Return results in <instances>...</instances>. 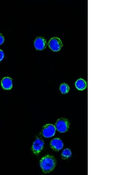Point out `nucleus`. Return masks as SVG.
<instances>
[{"mask_svg": "<svg viewBox=\"0 0 133 175\" xmlns=\"http://www.w3.org/2000/svg\"><path fill=\"white\" fill-rule=\"evenodd\" d=\"M4 53L2 50L0 49V62L4 58Z\"/></svg>", "mask_w": 133, "mask_h": 175, "instance_id": "obj_12", "label": "nucleus"}, {"mask_svg": "<svg viewBox=\"0 0 133 175\" xmlns=\"http://www.w3.org/2000/svg\"><path fill=\"white\" fill-rule=\"evenodd\" d=\"M47 45L46 41L42 37H37L35 41L34 45L37 50H42L45 49Z\"/></svg>", "mask_w": 133, "mask_h": 175, "instance_id": "obj_6", "label": "nucleus"}, {"mask_svg": "<svg viewBox=\"0 0 133 175\" xmlns=\"http://www.w3.org/2000/svg\"><path fill=\"white\" fill-rule=\"evenodd\" d=\"M56 128L51 124H47L44 126L42 128L41 133L45 137L49 138L53 136L55 134Z\"/></svg>", "mask_w": 133, "mask_h": 175, "instance_id": "obj_3", "label": "nucleus"}, {"mask_svg": "<svg viewBox=\"0 0 133 175\" xmlns=\"http://www.w3.org/2000/svg\"><path fill=\"white\" fill-rule=\"evenodd\" d=\"M71 155L72 152L71 150L69 148H66L62 151L61 156L63 159H65L69 158Z\"/></svg>", "mask_w": 133, "mask_h": 175, "instance_id": "obj_11", "label": "nucleus"}, {"mask_svg": "<svg viewBox=\"0 0 133 175\" xmlns=\"http://www.w3.org/2000/svg\"><path fill=\"white\" fill-rule=\"evenodd\" d=\"M1 84L2 88L4 89L10 90L13 86L12 79L9 77H4L1 80Z\"/></svg>", "mask_w": 133, "mask_h": 175, "instance_id": "obj_8", "label": "nucleus"}, {"mask_svg": "<svg viewBox=\"0 0 133 175\" xmlns=\"http://www.w3.org/2000/svg\"><path fill=\"white\" fill-rule=\"evenodd\" d=\"M50 146L53 150L56 151H59L63 148V143L62 141L59 138H55L51 141Z\"/></svg>", "mask_w": 133, "mask_h": 175, "instance_id": "obj_7", "label": "nucleus"}, {"mask_svg": "<svg viewBox=\"0 0 133 175\" xmlns=\"http://www.w3.org/2000/svg\"><path fill=\"white\" fill-rule=\"evenodd\" d=\"M59 89L62 93L65 94L67 93L69 91V87L68 84L63 83L60 85Z\"/></svg>", "mask_w": 133, "mask_h": 175, "instance_id": "obj_10", "label": "nucleus"}, {"mask_svg": "<svg viewBox=\"0 0 133 175\" xmlns=\"http://www.w3.org/2000/svg\"><path fill=\"white\" fill-rule=\"evenodd\" d=\"M56 160L52 156L47 155L43 157L40 161V165L45 173L51 171L55 168Z\"/></svg>", "mask_w": 133, "mask_h": 175, "instance_id": "obj_1", "label": "nucleus"}, {"mask_svg": "<svg viewBox=\"0 0 133 175\" xmlns=\"http://www.w3.org/2000/svg\"><path fill=\"white\" fill-rule=\"evenodd\" d=\"M4 41V38L3 36L0 34V45L2 44Z\"/></svg>", "mask_w": 133, "mask_h": 175, "instance_id": "obj_13", "label": "nucleus"}, {"mask_svg": "<svg viewBox=\"0 0 133 175\" xmlns=\"http://www.w3.org/2000/svg\"><path fill=\"white\" fill-rule=\"evenodd\" d=\"M44 142L43 139L37 138L33 143L32 148V151L36 154H38L42 150Z\"/></svg>", "mask_w": 133, "mask_h": 175, "instance_id": "obj_5", "label": "nucleus"}, {"mask_svg": "<svg viewBox=\"0 0 133 175\" xmlns=\"http://www.w3.org/2000/svg\"><path fill=\"white\" fill-rule=\"evenodd\" d=\"M69 126V123L67 119L61 118L58 119L55 124L56 129L61 133L65 132L68 130Z\"/></svg>", "mask_w": 133, "mask_h": 175, "instance_id": "obj_2", "label": "nucleus"}, {"mask_svg": "<svg viewBox=\"0 0 133 175\" xmlns=\"http://www.w3.org/2000/svg\"><path fill=\"white\" fill-rule=\"evenodd\" d=\"M48 44L52 50L56 52L59 50L63 46L60 39L56 37L51 38L48 42Z\"/></svg>", "mask_w": 133, "mask_h": 175, "instance_id": "obj_4", "label": "nucleus"}, {"mask_svg": "<svg viewBox=\"0 0 133 175\" xmlns=\"http://www.w3.org/2000/svg\"><path fill=\"white\" fill-rule=\"evenodd\" d=\"M75 85L77 90H83L87 88V82L83 79L79 78L76 81Z\"/></svg>", "mask_w": 133, "mask_h": 175, "instance_id": "obj_9", "label": "nucleus"}]
</instances>
